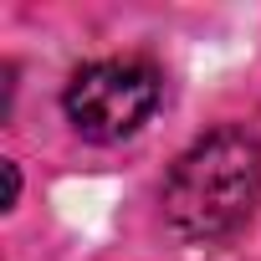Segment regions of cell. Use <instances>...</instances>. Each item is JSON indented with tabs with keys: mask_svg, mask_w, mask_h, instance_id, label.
<instances>
[{
	"mask_svg": "<svg viewBox=\"0 0 261 261\" xmlns=\"http://www.w3.org/2000/svg\"><path fill=\"white\" fill-rule=\"evenodd\" d=\"M261 200V144L246 128H215L195 139L164 179V220L185 241L236 236Z\"/></svg>",
	"mask_w": 261,
	"mask_h": 261,
	"instance_id": "obj_1",
	"label": "cell"
},
{
	"mask_svg": "<svg viewBox=\"0 0 261 261\" xmlns=\"http://www.w3.org/2000/svg\"><path fill=\"white\" fill-rule=\"evenodd\" d=\"M16 195H21V169H16V164L6 159V210L16 205Z\"/></svg>",
	"mask_w": 261,
	"mask_h": 261,
	"instance_id": "obj_3",
	"label": "cell"
},
{
	"mask_svg": "<svg viewBox=\"0 0 261 261\" xmlns=\"http://www.w3.org/2000/svg\"><path fill=\"white\" fill-rule=\"evenodd\" d=\"M159 72L139 57H108V62H87L67 92L62 108L72 118V128L92 144H118L128 134H139L149 123V113L159 108Z\"/></svg>",
	"mask_w": 261,
	"mask_h": 261,
	"instance_id": "obj_2",
	"label": "cell"
}]
</instances>
